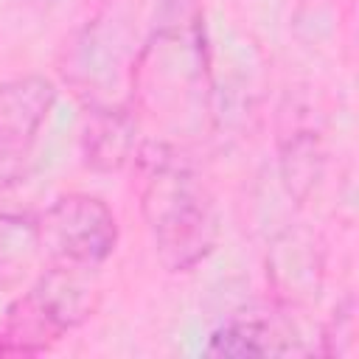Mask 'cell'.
Returning a JSON list of instances; mask_svg holds the SVG:
<instances>
[{"instance_id": "obj_1", "label": "cell", "mask_w": 359, "mask_h": 359, "mask_svg": "<svg viewBox=\"0 0 359 359\" xmlns=\"http://www.w3.org/2000/svg\"><path fill=\"white\" fill-rule=\"evenodd\" d=\"M143 219L160 264L171 272L196 266L216 244L219 219L205 182L171 154L151 160L143 196Z\"/></svg>"}, {"instance_id": "obj_2", "label": "cell", "mask_w": 359, "mask_h": 359, "mask_svg": "<svg viewBox=\"0 0 359 359\" xmlns=\"http://www.w3.org/2000/svg\"><path fill=\"white\" fill-rule=\"evenodd\" d=\"M84 272L87 269L50 264V269L11 303L0 328V353H42L76 328L93 309V286L84 280Z\"/></svg>"}, {"instance_id": "obj_3", "label": "cell", "mask_w": 359, "mask_h": 359, "mask_svg": "<svg viewBox=\"0 0 359 359\" xmlns=\"http://www.w3.org/2000/svg\"><path fill=\"white\" fill-rule=\"evenodd\" d=\"M31 233L50 264L95 269L118 244V219L98 196L65 194L42 210Z\"/></svg>"}, {"instance_id": "obj_4", "label": "cell", "mask_w": 359, "mask_h": 359, "mask_svg": "<svg viewBox=\"0 0 359 359\" xmlns=\"http://www.w3.org/2000/svg\"><path fill=\"white\" fill-rule=\"evenodd\" d=\"M53 98L45 76H20L0 87V188L20 177Z\"/></svg>"}, {"instance_id": "obj_5", "label": "cell", "mask_w": 359, "mask_h": 359, "mask_svg": "<svg viewBox=\"0 0 359 359\" xmlns=\"http://www.w3.org/2000/svg\"><path fill=\"white\" fill-rule=\"evenodd\" d=\"M300 337L286 314L272 309H244L230 314L208 337L210 356H286L300 353Z\"/></svg>"}, {"instance_id": "obj_6", "label": "cell", "mask_w": 359, "mask_h": 359, "mask_svg": "<svg viewBox=\"0 0 359 359\" xmlns=\"http://www.w3.org/2000/svg\"><path fill=\"white\" fill-rule=\"evenodd\" d=\"M137 123L123 107H98L81 132V154L93 171H118L129 163Z\"/></svg>"}, {"instance_id": "obj_7", "label": "cell", "mask_w": 359, "mask_h": 359, "mask_svg": "<svg viewBox=\"0 0 359 359\" xmlns=\"http://www.w3.org/2000/svg\"><path fill=\"white\" fill-rule=\"evenodd\" d=\"M320 339H323L325 356H348L353 351V303L351 300L334 311V317L323 328Z\"/></svg>"}]
</instances>
